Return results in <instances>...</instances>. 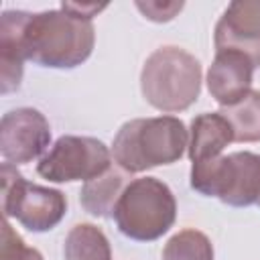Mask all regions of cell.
I'll use <instances>...</instances> for the list:
<instances>
[{"instance_id":"cell-11","label":"cell","mask_w":260,"mask_h":260,"mask_svg":"<svg viewBox=\"0 0 260 260\" xmlns=\"http://www.w3.org/2000/svg\"><path fill=\"white\" fill-rule=\"evenodd\" d=\"M230 142H234L232 126L219 112H205L191 120L187 146L191 162H201L219 156Z\"/></svg>"},{"instance_id":"cell-4","label":"cell","mask_w":260,"mask_h":260,"mask_svg":"<svg viewBox=\"0 0 260 260\" xmlns=\"http://www.w3.org/2000/svg\"><path fill=\"white\" fill-rule=\"evenodd\" d=\"M112 217L126 238L152 242L173 228L177 201L167 183L156 177H140L124 187Z\"/></svg>"},{"instance_id":"cell-7","label":"cell","mask_w":260,"mask_h":260,"mask_svg":"<svg viewBox=\"0 0 260 260\" xmlns=\"http://www.w3.org/2000/svg\"><path fill=\"white\" fill-rule=\"evenodd\" d=\"M112 167L108 146L91 136L65 134L45 152L37 165V173L51 183L89 181L104 175Z\"/></svg>"},{"instance_id":"cell-14","label":"cell","mask_w":260,"mask_h":260,"mask_svg":"<svg viewBox=\"0 0 260 260\" xmlns=\"http://www.w3.org/2000/svg\"><path fill=\"white\" fill-rule=\"evenodd\" d=\"M219 114L230 122L234 142H260V91L252 89L234 106H225Z\"/></svg>"},{"instance_id":"cell-17","label":"cell","mask_w":260,"mask_h":260,"mask_svg":"<svg viewBox=\"0 0 260 260\" xmlns=\"http://www.w3.org/2000/svg\"><path fill=\"white\" fill-rule=\"evenodd\" d=\"M136 8L142 12L144 18H148L152 22H169L183 10V2L146 0V2H136Z\"/></svg>"},{"instance_id":"cell-8","label":"cell","mask_w":260,"mask_h":260,"mask_svg":"<svg viewBox=\"0 0 260 260\" xmlns=\"http://www.w3.org/2000/svg\"><path fill=\"white\" fill-rule=\"evenodd\" d=\"M51 144V126L35 108H16L0 120V154L10 165H24L41 156Z\"/></svg>"},{"instance_id":"cell-1","label":"cell","mask_w":260,"mask_h":260,"mask_svg":"<svg viewBox=\"0 0 260 260\" xmlns=\"http://www.w3.org/2000/svg\"><path fill=\"white\" fill-rule=\"evenodd\" d=\"M93 43V22L69 10H4L0 16L2 93L20 87L26 59L49 69H73L89 59Z\"/></svg>"},{"instance_id":"cell-16","label":"cell","mask_w":260,"mask_h":260,"mask_svg":"<svg viewBox=\"0 0 260 260\" xmlns=\"http://www.w3.org/2000/svg\"><path fill=\"white\" fill-rule=\"evenodd\" d=\"M0 260H45L39 250L28 248L24 240L12 230L8 217H4L2 223V250Z\"/></svg>"},{"instance_id":"cell-12","label":"cell","mask_w":260,"mask_h":260,"mask_svg":"<svg viewBox=\"0 0 260 260\" xmlns=\"http://www.w3.org/2000/svg\"><path fill=\"white\" fill-rule=\"evenodd\" d=\"M124 187H126L124 173L110 167L104 175L83 183L79 191V203L93 217H110Z\"/></svg>"},{"instance_id":"cell-18","label":"cell","mask_w":260,"mask_h":260,"mask_svg":"<svg viewBox=\"0 0 260 260\" xmlns=\"http://www.w3.org/2000/svg\"><path fill=\"white\" fill-rule=\"evenodd\" d=\"M108 4H75V2H63L61 8L63 10H69L73 12L75 16H81V18H87L91 20L100 10H104Z\"/></svg>"},{"instance_id":"cell-9","label":"cell","mask_w":260,"mask_h":260,"mask_svg":"<svg viewBox=\"0 0 260 260\" xmlns=\"http://www.w3.org/2000/svg\"><path fill=\"white\" fill-rule=\"evenodd\" d=\"M215 51H240L260 67V0L230 2L213 30Z\"/></svg>"},{"instance_id":"cell-6","label":"cell","mask_w":260,"mask_h":260,"mask_svg":"<svg viewBox=\"0 0 260 260\" xmlns=\"http://www.w3.org/2000/svg\"><path fill=\"white\" fill-rule=\"evenodd\" d=\"M2 211L28 232L43 234L53 230L67 211V197L59 189L28 183L16 165L2 162Z\"/></svg>"},{"instance_id":"cell-15","label":"cell","mask_w":260,"mask_h":260,"mask_svg":"<svg viewBox=\"0 0 260 260\" xmlns=\"http://www.w3.org/2000/svg\"><path fill=\"white\" fill-rule=\"evenodd\" d=\"M162 260H213L211 240L199 230H181L165 244Z\"/></svg>"},{"instance_id":"cell-2","label":"cell","mask_w":260,"mask_h":260,"mask_svg":"<svg viewBox=\"0 0 260 260\" xmlns=\"http://www.w3.org/2000/svg\"><path fill=\"white\" fill-rule=\"evenodd\" d=\"M187 146L189 130L179 118H134L124 122L116 132L112 156L124 173H142L152 167L177 162Z\"/></svg>"},{"instance_id":"cell-19","label":"cell","mask_w":260,"mask_h":260,"mask_svg":"<svg viewBox=\"0 0 260 260\" xmlns=\"http://www.w3.org/2000/svg\"><path fill=\"white\" fill-rule=\"evenodd\" d=\"M256 205H258V207H260V197H258V201H256Z\"/></svg>"},{"instance_id":"cell-10","label":"cell","mask_w":260,"mask_h":260,"mask_svg":"<svg viewBox=\"0 0 260 260\" xmlns=\"http://www.w3.org/2000/svg\"><path fill=\"white\" fill-rule=\"evenodd\" d=\"M254 63L240 51H215L207 69V89L221 106H234L252 91Z\"/></svg>"},{"instance_id":"cell-5","label":"cell","mask_w":260,"mask_h":260,"mask_svg":"<svg viewBox=\"0 0 260 260\" xmlns=\"http://www.w3.org/2000/svg\"><path fill=\"white\" fill-rule=\"evenodd\" d=\"M191 187L232 207L254 205L260 197V154L240 150L193 162Z\"/></svg>"},{"instance_id":"cell-3","label":"cell","mask_w":260,"mask_h":260,"mask_svg":"<svg viewBox=\"0 0 260 260\" xmlns=\"http://www.w3.org/2000/svg\"><path fill=\"white\" fill-rule=\"evenodd\" d=\"M144 100L160 112H183L191 108L201 91V63L179 47L152 51L140 71Z\"/></svg>"},{"instance_id":"cell-13","label":"cell","mask_w":260,"mask_h":260,"mask_svg":"<svg viewBox=\"0 0 260 260\" xmlns=\"http://www.w3.org/2000/svg\"><path fill=\"white\" fill-rule=\"evenodd\" d=\"M65 260H112L106 234L93 223H77L63 242Z\"/></svg>"}]
</instances>
